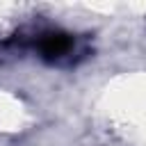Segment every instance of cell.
I'll use <instances>...</instances> for the list:
<instances>
[{
  "label": "cell",
  "instance_id": "obj_1",
  "mask_svg": "<svg viewBox=\"0 0 146 146\" xmlns=\"http://www.w3.org/2000/svg\"><path fill=\"white\" fill-rule=\"evenodd\" d=\"M71 48V39L66 34H46L41 39V52L46 57H59Z\"/></svg>",
  "mask_w": 146,
  "mask_h": 146
}]
</instances>
